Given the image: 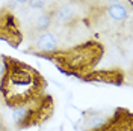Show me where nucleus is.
Segmentation results:
<instances>
[{
    "label": "nucleus",
    "mask_w": 133,
    "mask_h": 131,
    "mask_svg": "<svg viewBox=\"0 0 133 131\" xmlns=\"http://www.w3.org/2000/svg\"><path fill=\"white\" fill-rule=\"evenodd\" d=\"M100 14H104L109 20L116 21V23H124L130 17V9L125 6L124 3H115V5H104V6H98Z\"/></svg>",
    "instance_id": "obj_8"
},
{
    "label": "nucleus",
    "mask_w": 133,
    "mask_h": 131,
    "mask_svg": "<svg viewBox=\"0 0 133 131\" xmlns=\"http://www.w3.org/2000/svg\"><path fill=\"white\" fill-rule=\"evenodd\" d=\"M55 9H56V6L44 8L38 15L35 17V20L32 21V32L33 33H42V32L50 30V27L53 26Z\"/></svg>",
    "instance_id": "obj_9"
},
{
    "label": "nucleus",
    "mask_w": 133,
    "mask_h": 131,
    "mask_svg": "<svg viewBox=\"0 0 133 131\" xmlns=\"http://www.w3.org/2000/svg\"><path fill=\"white\" fill-rule=\"evenodd\" d=\"M83 83H104V84H114L121 86L124 84L125 74L121 68H108V69H94L89 74L79 78Z\"/></svg>",
    "instance_id": "obj_6"
},
{
    "label": "nucleus",
    "mask_w": 133,
    "mask_h": 131,
    "mask_svg": "<svg viewBox=\"0 0 133 131\" xmlns=\"http://www.w3.org/2000/svg\"><path fill=\"white\" fill-rule=\"evenodd\" d=\"M110 113H104V112H98V110H89L85 113V118H83V130L85 131H92L95 128L101 127L103 123L108 121V118Z\"/></svg>",
    "instance_id": "obj_11"
},
{
    "label": "nucleus",
    "mask_w": 133,
    "mask_h": 131,
    "mask_svg": "<svg viewBox=\"0 0 133 131\" xmlns=\"http://www.w3.org/2000/svg\"><path fill=\"white\" fill-rule=\"evenodd\" d=\"M104 56V45L97 39H88L68 48H58L39 57L50 60L65 75L82 78L94 71Z\"/></svg>",
    "instance_id": "obj_2"
},
{
    "label": "nucleus",
    "mask_w": 133,
    "mask_h": 131,
    "mask_svg": "<svg viewBox=\"0 0 133 131\" xmlns=\"http://www.w3.org/2000/svg\"><path fill=\"white\" fill-rule=\"evenodd\" d=\"M106 5H115V3H123V0H103Z\"/></svg>",
    "instance_id": "obj_13"
},
{
    "label": "nucleus",
    "mask_w": 133,
    "mask_h": 131,
    "mask_svg": "<svg viewBox=\"0 0 133 131\" xmlns=\"http://www.w3.org/2000/svg\"><path fill=\"white\" fill-rule=\"evenodd\" d=\"M0 41L6 42L12 48H18L24 41L20 20L6 8H0Z\"/></svg>",
    "instance_id": "obj_4"
},
{
    "label": "nucleus",
    "mask_w": 133,
    "mask_h": 131,
    "mask_svg": "<svg viewBox=\"0 0 133 131\" xmlns=\"http://www.w3.org/2000/svg\"><path fill=\"white\" fill-rule=\"evenodd\" d=\"M92 131H133V115L129 108L116 107L108 121Z\"/></svg>",
    "instance_id": "obj_5"
},
{
    "label": "nucleus",
    "mask_w": 133,
    "mask_h": 131,
    "mask_svg": "<svg viewBox=\"0 0 133 131\" xmlns=\"http://www.w3.org/2000/svg\"><path fill=\"white\" fill-rule=\"evenodd\" d=\"M58 36L51 30H47V32H42L36 35V41L33 42L32 48L24 50V53L27 54H33V56H44V54H49L51 51L58 50Z\"/></svg>",
    "instance_id": "obj_7"
},
{
    "label": "nucleus",
    "mask_w": 133,
    "mask_h": 131,
    "mask_svg": "<svg viewBox=\"0 0 133 131\" xmlns=\"http://www.w3.org/2000/svg\"><path fill=\"white\" fill-rule=\"evenodd\" d=\"M76 14H77L76 8L70 3L56 6L55 17H53V24H70L76 20Z\"/></svg>",
    "instance_id": "obj_10"
},
{
    "label": "nucleus",
    "mask_w": 133,
    "mask_h": 131,
    "mask_svg": "<svg viewBox=\"0 0 133 131\" xmlns=\"http://www.w3.org/2000/svg\"><path fill=\"white\" fill-rule=\"evenodd\" d=\"M2 63L0 95L11 110L30 104L45 93L47 80L36 68L11 56H3Z\"/></svg>",
    "instance_id": "obj_1"
},
{
    "label": "nucleus",
    "mask_w": 133,
    "mask_h": 131,
    "mask_svg": "<svg viewBox=\"0 0 133 131\" xmlns=\"http://www.w3.org/2000/svg\"><path fill=\"white\" fill-rule=\"evenodd\" d=\"M47 3H49V0H29L27 2L29 8L38 9V11H42L44 8H47Z\"/></svg>",
    "instance_id": "obj_12"
},
{
    "label": "nucleus",
    "mask_w": 133,
    "mask_h": 131,
    "mask_svg": "<svg viewBox=\"0 0 133 131\" xmlns=\"http://www.w3.org/2000/svg\"><path fill=\"white\" fill-rule=\"evenodd\" d=\"M15 3H20V5H24V3H27L29 0H14Z\"/></svg>",
    "instance_id": "obj_14"
},
{
    "label": "nucleus",
    "mask_w": 133,
    "mask_h": 131,
    "mask_svg": "<svg viewBox=\"0 0 133 131\" xmlns=\"http://www.w3.org/2000/svg\"><path fill=\"white\" fill-rule=\"evenodd\" d=\"M55 113V99L51 95L44 93L41 98L30 104L17 107L12 110V121L15 130L23 131L33 127H41Z\"/></svg>",
    "instance_id": "obj_3"
}]
</instances>
